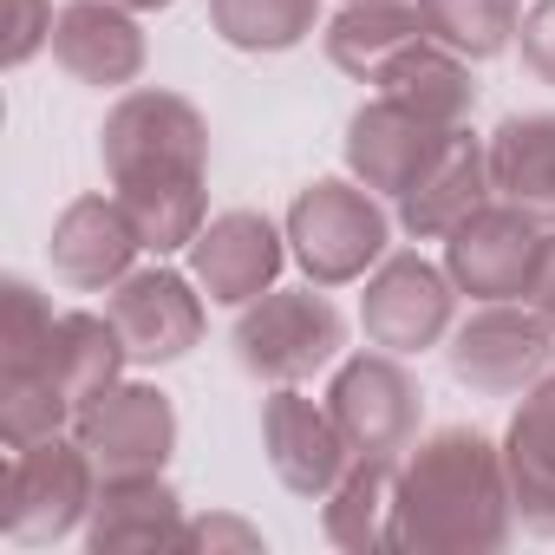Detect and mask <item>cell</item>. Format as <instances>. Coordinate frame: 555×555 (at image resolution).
I'll use <instances>...</instances> for the list:
<instances>
[{"label":"cell","instance_id":"obj_16","mask_svg":"<svg viewBox=\"0 0 555 555\" xmlns=\"http://www.w3.org/2000/svg\"><path fill=\"white\" fill-rule=\"evenodd\" d=\"M138 255H144V242H138V229H131L118 196H79L60 216V229H53V274L66 288H79V295L118 288Z\"/></svg>","mask_w":555,"mask_h":555},{"label":"cell","instance_id":"obj_17","mask_svg":"<svg viewBox=\"0 0 555 555\" xmlns=\"http://www.w3.org/2000/svg\"><path fill=\"white\" fill-rule=\"evenodd\" d=\"M53 60L79 86H131L144 73V34L118 0H73L53 14Z\"/></svg>","mask_w":555,"mask_h":555},{"label":"cell","instance_id":"obj_18","mask_svg":"<svg viewBox=\"0 0 555 555\" xmlns=\"http://www.w3.org/2000/svg\"><path fill=\"white\" fill-rule=\"evenodd\" d=\"M490 203V144H477L464 125L444 138V151L425 164V177L399 196V222L405 235L431 242V235H451L470 209Z\"/></svg>","mask_w":555,"mask_h":555},{"label":"cell","instance_id":"obj_10","mask_svg":"<svg viewBox=\"0 0 555 555\" xmlns=\"http://www.w3.org/2000/svg\"><path fill=\"white\" fill-rule=\"evenodd\" d=\"M451 301H457V282H451V268L425 261V255H386L373 268V282H366V340L386 347V353H425L451 334Z\"/></svg>","mask_w":555,"mask_h":555},{"label":"cell","instance_id":"obj_21","mask_svg":"<svg viewBox=\"0 0 555 555\" xmlns=\"http://www.w3.org/2000/svg\"><path fill=\"white\" fill-rule=\"evenodd\" d=\"M490 190L555 229V112H522L503 118L490 138Z\"/></svg>","mask_w":555,"mask_h":555},{"label":"cell","instance_id":"obj_30","mask_svg":"<svg viewBox=\"0 0 555 555\" xmlns=\"http://www.w3.org/2000/svg\"><path fill=\"white\" fill-rule=\"evenodd\" d=\"M529 308H542L555 321V229L542 235V255H535V274H529Z\"/></svg>","mask_w":555,"mask_h":555},{"label":"cell","instance_id":"obj_2","mask_svg":"<svg viewBox=\"0 0 555 555\" xmlns=\"http://www.w3.org/2000/svg\"><path fill=\"white\" fill-rule=\"evenodd\" d=\"M131 366L112 314H53V327L27 353H0V438L34 444L73 425L118 373Z\"/></svg>","mask_w":555,"mask_h":555},{"label":"cell","instance_id":"obj_28","mask_svg":"<svg viewBox=\"0 0 555 555\" xmlns=\"http://www.w3.org/2000/svg\"><path fill=\"white\" fill-rule=\"evenodd\" d=\"M516 47H522V66L555 86V0H535V8L516 21Z\"/></svg>","mask_w":555,"mask_h":555},{"label":"cell","instance_id":"obj_29","mask_svg":"<svg viewBox=\"0 0 555 555\" xmlns=\"http://www.w3.org/2000/svg\"><path fill=\"white\" fill-rule=\"evenodd\" d=\"M183 548H261V535L235 516H203V522H183Z\"/></svg>","mask_w":555,"mask_h":555},{"label":"cell","instance_id":"obj_1","mask_svg":"<svg viewBox=\"0 0 555 555\" xmlns=\"http://www.w3.org/2000/svg\"><path fill=\"white\" fill-rule=\"evenodd\" d=\"M516 496L503 451L470 431H431L399 457V496H392V548H444V555H477L509 535Z\"/></svg>","mask_w":555,"mask_h":555},{"label":"cell","instance_id":"obj_12","mask_svg":"<svg viewBox=\"0 0 555 555\" xmlns=\"http://www.w3.org/2000/svg\"><path fill=\"white\" fill-rule=\"evenodd\" d=\"M131 366H170L203 340V295L177 268H131L105 301Z\"/></svg>","mask_w":555,"mask_h":555},{"label":"cell","instance_id":"obj_31","mask_svg":"<svg viewBox=\"0 0 555 555\" xmlns=\"http://www.w3.org/2000/svg\"><path fill=\"white\" fill-rule=\"evenodd\" d=\"M118 8H170V0H118Z\"/></svg>","mask_w":555,"mask_h":555},{"label":"cell","instance_id":"obj_4","mask_svg":"<svg viewBox=\"0 0 555 555\" xmlns=\"http://www.w3.org/2000/svg\"><path fill=\"white\" fill-rule=\"evenodd\" d=\"M386 209L366 183H340V177H321L295 196L288 209V255L308 268L314 288H347L373 261H386Z\"/></svg>","mask_w":555,"mask_h":555},{"label":"cell","instance_id":"obj_19","mask_svg":"<svg viewBox=\"0 0 555 555\" xmlns=\"http://www.w3.org/2000/svg\"><path fill=\"white\" fill-rule=\"evenodd\" d=\"M503 470H509L516 516L535 535H555V373H542L529 386V399L516 405L509 444H503Z\"/></svg>","mask_w":555,"mask_h":555},{"label":"cell","instance_id":"obj_8","mask_svg":"<svg viewBox=\"0 0 555 555\" xmlns=\"http://www.w3.org/2000/svg\"><path fill=\"white\" fill-rule=\"evenodd\" d=\"M418 379L399 366V353H360L334 373L327 386V412L334 425L347 431L353 457H399L412 451V431H418Z\"/></svg>","mask_w":555,"mask_h":555},{"label":"cell","instance_id":"obj_11","mask_svg":"<svg viewBox=\"0 0 555 555\" xmlns=\"http://www.w3.org/2000/svg\"><path fill=\"white\" fill-rule=\"evenodd\" d=\"M73 438L99 464V477H157L177 444V412L157 386H105L79 418Z\"/></svg>","mask_w":555,"mask_h":555},{"label":"cell","instance_id":"obj_24","mask_svg":"<svg viewBox=\"0 0 555 555\" xmlns=\"http://www.w3.org/2000/svg\"><path fill=\"white\" fill-rule=\"evenodd\" d=\"M392 496L399 457H353L347 477L327 490V542L340 548H392Z\"/></svg>","mask_w":555,"mask_h":555},{"label":"cell","instance_id":"obj_9","mask_svg":"<svg viewBox=\"0 0 555 555\" xmlns=\"http://www.w3.org/2000/svg\"><path fill=\"white\" fill-rule=\"evenodd\" d=\"M535 255H542V222L509 203H483L444 235V268L470 301H522Z\"/></svg>","mask_w":555,"mask_h":555},{"label":"cell","instance_id":"obj_26","mask_svg":"<svg viewBox=\"0 0 555 555\" xmlns=\"http://www.w3.org/2000/svg\"><path fill=\"white\" fill-rule=\"evenodd\" d=\"M425 40L451 47L457 60H496L516 40V0H418Z\"/></svg>","mask_w":555,"mask_h":555},{"label":"cell","instance_id":"obj_20","mask_svg":"<svg viewBox=\"0 0 555 555\" xmlns=\"http://www.w3.org/2000/svg\"><path fill=\"white\" fill-rule=\"evenodd\" d=\"M86 542L105 548H183V509L164 477H105Z\"/></svg>","mask_w":555,"mask_h":555},{"label":"cell","instance_id":"obj_14","mask_svg":"<svg viewBox=\"0 0 555 555\" xmlns=\"http://www.w3.org/2000/svg\"><path fill=\"white\" fill-rule=\"evenodd\" d=\"M288 235L274 229L268 216L255 209H229L216 222H203V235L190 242V274H196V288L222 308H248L255 295L274 288V274H282Z\"/></svg>","mask_w":555,"mask_h":555},{"label":"cell","instance_id":"obj_5","mask_svg":"<svg viewBox=\"0 0 555 555\" xmlns=\"http://www.w3.org/2000/svg\"><path fill=\"white\" fill-rule=\"evenodd\" d=\"M0 529L21 548H40V542H60L73 535L92 503H99V464L86 457V444L73 438H34V444H14L8 457V483H0Z\"/></svg>","mask_w":555,"mask_h":555},{"label":"cell","instance_id":"obj_15","mask_svg":"<svg viewBox=\"0 0 555 555\" xmlns=\"http://www.w3.org/2000/svg\"><path fill=\"white\" fill-rule=\"evenodd\" d=\"M451 131H457V125H431V118L405 112L399 99H373V105H360L353 125H347V170H353L373 196H405V190L425 177V164L444 151Z\"/></svg>","mask_w":555,"mask_h":555},{"label":"cell","instance_id":"obj_22","mask_svg":"<svg viewBox=\"0 0 555 555\" xmlns=\"http://www.w3.org/2000/svg\"><path fill=\"white\" fill-rule=\"evenodd\" d=\"M373 86H379V99H399L405 112H418L431 125H464L470 105H477L470 66L451 47H438V40H412L405 53H392Z\"/></svg>","mask_w":555,"mask_h":555},{"label":"cell","instance_id":"obj_27","mask_svg":"<svg viewBox=\"0 0 555 555\" xmlns=\"http://www.w3.org/2000/svg\"><path fill=\"white\" fill-rule=\"evenodd\" d=\"M40 47H53V0H8V47H0V60L27 66Z\"/></svg>","mask_w":555,"mask_h":555},{"label":"cell","instance_id":"obj_23","mask_svg":"<svg viewBox=\"0 0 555 555\" xmlns=\"http://www.w3.org/2000/svg\"><path fill=\"white\" fill-rule=\"evenodd\" d=\"M412 40H425V14L418 0H347L327 27V60L353 79H379V66L392 53H405Z\"/></svg>","mask_w":555,"mask_h":555},{"label":"cell","instance_id":"obj_3","mask_svg":"<svg viewBox=\"0 0 555 555\" xmlns=\"http://www.w3.org/2000/svg\"><path fill=\"white\" fill-rule=\"evenodd\" d=\"M229 340H235L242 373H255L268 386H301V379H314L321 366L340 360L347 321L327 301V288H314V282L308 288H268L242 308Z\"/></svg>","mask_w":555,"mask_h":555},{"label":"cell","instance_id":"obj_25","mask_svg":"<svg viewBox=\"0 0 555 555\" xmlns=\"http://www.w3.org/2000/svg\"><path fill=\"white\" fill-rule=\"evenodd\" d=\"M321 0H209V27L235 53H288L314 34Z\"/></svg>","mask_w":555,"mask_h":555},{"label":"cell","instance_id":"obj_13","mask_svg":"<svg viewBox=\"0 0 555 555\" xmlns=\"http://www.w3.org/2000/svg\"><path fill=\"white\" fill-rule=\"evenodd\" d=\"M261 444H268V464L295 496H314L327 503V490L347 477L353 464V444L347 431L334 425L327 405H314L301 386H274V399L261 405Z\"/></svg>","mask_w":555,"mask_h":555},{"label":"cell","instance_id":"obj_7","mask_svg":"<svg viewBox=\"0 0 555 555\" xmlns=\"http://www.w3.org/2000/svg\"><path fill=\"white\" fill-rule=\"evenodd\" d=\"M555 366V321L522 301H483L457 334H451V373L470 392L509 399L529 392Z\"/></svg>","mask_w":555,"mask_h":555},{"label":"cell","instance_id":"obj_6","mask_svg":"<svg viewBox=\"0 0 555 555\" xmlns=\"http://www.w3.org/2000/svg\"><path fill=\"white\" fill-rule=\"evenodd\" d=\"M99 157L112 183H151V177H203L209 170V125L177 92H125L99 131Z\"/></svg>","mask_w":555,"mask_h":555}]
</instances>
